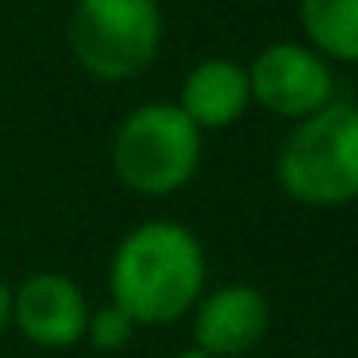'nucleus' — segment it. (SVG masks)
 I'll use <instances>...</instances> for the list:
<instances>
[{"instance_id":"obj_10","label":"nucleus","mask_w":358,"mask_h":358,"mask_svg":"<svg viewBox=\"0 0 358 358\" xmlns=\"http://www.w3.org/2000/svg\"><path fill=\"white\" fill-rule=\"evenodd\" d=\"M135 320L127 316L120 304H101V308L89 312V324H85V343L96 350V355H120L127 343L135 339Z\"/></svg>"},{"instance_id":"obj_4","label":"nucleus","mask_w":358,"mask_h":358,"mask_svg":"<svg viewBox=\"0 0 358 358\" xmlns=\"http://www.w3.org/2000/svg\"><path fill=\"white\" fill-rule=\"evenodd\" d=\"M70 47L96 81L139 78L162 47L158 0H78Z\"/></svg>"},{"instance_id":"obj_2","label":"nucleus","mask_w":358,"mask_h":358,"mask_svg":"<svg viewBox=\"0 0 358 358\" xmlns=\"http://www.w3.org/2000/svg\"><path fill=\"white\" fill-rule=\"evenodd\" d=\"M273 178L304 208H343L358 201V104L331 101L293 124L273 158Z\"/></svg>"},{"instance_id":"obj_12","label":"nucleus","mask_w":358,"mask_h":358,"mask_svg":"<svg viewBox=\"0 0 358 358\" xmlns=\"http://www.w3.org/2000/svg\"><path fill=\"white\" fill-rule=\"evenodd\" d=\"M173 358H208V355H201V350L189 347V350H181V355H173Z\"/></svg>"},{"instance_id":"obj_1","label":"nucleus","mask_w":358,"mask_h":358,"mask_svg":"<svg viewBox=\"0 0 358 358\" xmlns=\"http://www.w3.org/2000/svg\"><path fill=\"white\" fill-rule=\"evenodd\" d=\"M208 289L204 243L178 220L135 224L108 258V301L135 327H170L193 312Z\"/></svg>"},{"instance_id":"obj_8","label":"nucleus","mask_w":358,"mask_h":358,"mask_svg":"<svg viewBox=\"0 0 358 358\" xmlns=\"http://www.w3.org/2000/svg\"><path fill=\"white\" fill-rule=\"evenodd\" d=\"M178 108L193 120V127L201 135L239 124L243 112L250 108L247 66L231 62V58H208V62L193 66L189 78L181 81Z\"/></svg>"},{"instance_id":"obj_7","label":"nucleus","mask_w":358,"mask_h":358,"mask_svg":"<svg viewBox=\"0 0 358 358\" xmlns=\"http://www.w3.org/2000/svg\"><path fill=\"white\" fill-rule=\"evenodd\" d=\"M273 308L266 293L247 281H227V285L204 289L201 301L189 312V331L193 350L208 358H243L270 335Z\"/></svg>"},{"instance_id":"obj_11","label":"nucleus","mask_w":358,"mask_h":358,"mask_svg":"<svg viewBox=\"0 0 358 358\" xmlns=\"http://www.w3.org/2000/svg\"><path fill=\"white\" fill-rule=\"evenodd\" d=\"M12 327V285L0 278V335Z\"/></svg>"},{"instance_id":"obj_3","label":"nucleus","mask_w":358,"mask_h":358,"mask_svg":"<svg viewBox=\"0 0 358 358\" xmlns=\"http://www.w3.org/2000/svg\"><path fill=\"white\" fill-rule=\"evenodd\" d=\"M204 143L178 104H139L112 135V173L127 193L173 196L196 178Z\"/></svg>"},{"instance_id":"obj_5","label":"nucleus","mask_w":358,"mask_h":358,"mask_svg":"<svg viewBox=\"0 0 358 358\" xmlns=\"http://www.w3.org/2000/svg\"><path fill=\"white\" fill-rule=\"evenodd\" d=\"M247 81L250 104L289 124H301L335 101L331 62L320 58L308 43H270L247 66Z\"/></svg>"},{"instance_id":"obj_6","label":"nucleus","mask_w":358,"mask_h":358,"mask_svg":"<svg viewBox=\"0 0 358 358\" xmlns=\"http://www.w3.org/2000/svg\"><path fill=\"white\" fill-rule=\"evenodd\" d=\"M89 312L93 304L70 273L39 270L27 273L20 285H12V327L31 347L70 350L85 343Z\"/></svg>"},{"instance_id":"obj_9","label":"nucleus","mask_w":358,"mask_h":358,"mask_svg":"<svg viewBox=\"0 0 358 358\" xmlns=\"http://www.w3.org/2000/svg\"><path fill=\"white\" fill-rule=\"evenodd\" d=\"M308 47L327 62H358V0H301Z\"/></svg>"}]
</instances>
